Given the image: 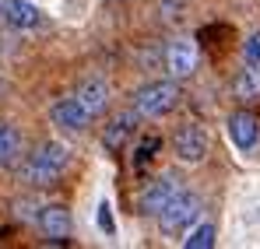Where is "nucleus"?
Wrapping results in <instances>:
<instances>
[{
    "label": "nucleus",
    "mask_w": 260,
    "mask_h": 249,
    "mask_svg": "<svg viewBox=\"0 0 260 249\" xmlns=\"http://www.w3.org/2000/svg\"><path fill=\"white\" fill-rule=\"evenodd\" d=\"M67 162H71V151H67L60 140H46V144H39V148L21 162L18 175H21V183H28V186H53V183L63 175Z\"/></svg>",
    "instance_id": "f257e3e1"
},
{
    "label": "nucleus",
    "mask_w": 260,
    "mask_h": 249,
    "mask_svg": "<svg viewBox=\"0 0 260 249\" xmlns=\"http://www.w3.org/2000/svg\"><path fill=\"white\" fill-rule=\"evenodd\" d=\"M176 102H179V88H176V81L144 84V88H137V95H134V109H137L141 120H158V116H166Z\"/></svg>",
    "instance_id": "f03ea898"
},
{
    "label": "nucleus",
    "mask_w": 260,
    "mask_h": 249,
    "mask_svg": "<svg viewBox=\"0 0 260 249\" xmlns=\"http://www.w3.org/2000/svg\"><path fill=\"white\" fill-rule=\"evenodd\" d=\"M197 214H201V197H197V193L179 190V193H176V197L158 210L155 218H158L162 235H179L186 225H193V221H197Z\"/></svg>",
    "instance_id": "7ed1b4c3"
},
{
    "label": "nucleus",
    "mask_w": 260,
    "mask_h": 249,
    "mask_svg": "<svg viewBox=\"0 0 260 249\" xmlns=\"http://www.w3.org/2000/svg\"><path fill=\"white\" fill-rule=\"evenodd\" d=\"M166 70L173 81H183L197 70V46L190 39H173L166 46Z\"/></svg>",
    "instance_id": "20e7f679"
},
{
    "label": "nucleus",
    "mask_w": 260,
    "mask_h": 249,
    "mask_svg": "<svg viewBox=\"0 0 260 249\" xmlns=\"http://www.w3.org/2000/svg\"><path fill=\"white\" fill-rule=\"evenodd\" d=\"M176 155H179V162H186V165L204 162V155H208V130L197 126V123H186L176 133Z\"/></svg>",
    "instance_id": "39448f33"
},
{
    "label": "nucleus",
    "mask_w": 260,
    "mask_h": 249,
    "mask_svg": "<svg viewBox=\"0 0 260 249\" xmlns=\"http://www.w3.org/2000/svg\"><path fill=\"white\" fill-rule=\"evenodd\" d=\"M0 21L11 25V28L28 32V28L43 25V11L36 4H28V0H0Z\"/></svg>",
    "instance_id": "423d86ee"
},
{
    "label": "nucleus",
    "mask_w": 260,
    "mask_h": 249,
    "mask_svg": "<svg viewBox=\"0 0 260 249\" xmlns=\"http://www.w3.org/2000/svg\"><path fill=\"white\" fill-rule=\"evenodd\" d=\"M49 120H53V126L67 130V133H81L91 116L85 113V105L78 98H60V102L49 105Z\"/></svg>",
    "instance_id": "0eeeda50"
},
{
    "label": "nucleus",
    "mask_w": 260,
    "mask_h": 249,
    "mask_svg": "<svg viewBox=\"0 0 260 249\" xmlns=\"http://www.w3.org/2000/svg\"><path fill=\"white\" fill-rule=\"evenodd\" d=\"M225 130H229V140H232L239 151H253V144H257V137H260V120L253 113L243 109V113H232V116H229Z\"/></svg>",
    "instance_id": "6e6552de"
},
{
    "label": "nucleus",
    "mask_w": 260,
    "mask_h": 249,
    "mask_svg": "<svg viewBox=\"0 0 260 249\" xmlns=\"http://www.w3.org/2000/svg\"><path fill=\"white\" fill-rule=\"evenodd\" d=\"M176 193H179V179H173V175H162V179L148 183L144 193H141V214H158Z\"/></svg>",
    "instance_id": "1a4fd4ad"
},
{
    "label": "nucleus",
    "mask_w": 260,
    "mask_h": 249,
    "mask_svg": "<svg viewBox=\"0 0 260 249\" xmlns=\"http://www.w3.org/2000/svg\"><path fill=\"white\" fill-rule=\"evenodd\" d=\"M39 228L49 242H63L71 235V210L63 204H49V207H39Z\"/></svg>",
    "instance_id": "9d476101"
},
{
    "label": "nucleus",
    "mask_w": 260,
    "mask_h": 249,
    "mask_svg": "<svg viewBox=\"0 0 260 249\" xmlns=\"http://www.w3.org/2000/svg\"><path fill=\"white\" fill-rule=\"evenodd\" d=\"M81 105H85V113L95 120V116H102L106 109H109V88H106V81L102 78H88V81H81V88H78V95H74Z\"/></svg>",
    "instance_id": "9b49d317"
},
{
    "label": "nucleus",
    "mask_w": 260,
    "mask_h": 249,
    "mask_svg": "<svg viewBox=\"0 0 260 249\" xmlns=\"http://www.w3.org/2000/svg\"><path fill=\"white\" fill-rule=\"evenodd\" d=\"M137 120H141V116H137V109H134V113H120V116H113L109 126L102 130V144H106L109 151H120V148L130 140V133H134Z\"/></svg>",
    "instance_id": "f8f14e48"
},
{
    "label": "nucleus",
    "mask_w": 260,
    "mask_h": 249,
    "mask_svg": "<svg viewBox=\"0 0 260 249\" xmlns=\"http://www.w3.org/2000/svg\"><path fill=\"white\" fill-rule=\"evenodd\" d=\"M18 158H21V133H18V126L0 120V168L18 165Z\"/></svg>",
    "instance_id": "ddd939ff"
},
{
    "label": "nucleus",
    "mask_w": 260,
    "mask_h": 249,
    "mask_svg": "<svg viewBox=\"0 0 260 249\" xmlns=\"http://www.w3.org/2000/svg\"><path fill=\"white\" fill-rule=\"evenodd\" d=\"M232 91L239 98H260V67L257 63H246L239 70V78L232 81Z\"/></svg>",
    "instance_id": "4468645a"
},
{
    "label": "nucleus",
    "mask_w": 260,
    "mask_h": 249,
    "mask_svg": "<svg viewBox=\"0 0 260 249\" xmlns=\"http://www.w3.org/2000/svg\"><path fill=\"white\" fill-rule=\"evenodd\" d=\"M183 246H186V249H211V246H215V225H201V228H193V235L183 239Z\"/></svg>",
    "instance_id": "2eb2a0df"
},
{
    "label": "nucleus",
    "mask_w": 260,
    "mask_h": 249,
    "mask_svg": "<svg viewBox=\"0 0 260 249\" xmlns=\"http://www.w3.org/2000/svg\"><path fill=\"white\" fill-rule=\"evenodd\" d=\"M99 228H102L106 235H113V232H116V225H113V207H109V200H102V204H99Z\"/></svg>",
    "instance_id": "dca6fc26"
},
{
    "label": "nucleus",
    "mask_w": 260,
    "mask_h": 249,
    "mask_svg": "<svg viewBox=\"0 0 260 249\" xmlns=\"http://www.w3.org/2000/svg\"><path fill=\"white\" fill-rule=\"evenodd\" d=\"M243 56H246V63H257V67H260V32L246 39V49H243Z\"/></svg>",
    "instance_id": "f3484780"
},
{
    "label": "nucleus",
    "mask_w": 260,
    "mask_h": 249,
    "mask_svg": "<svg viewBox=\"0 0 260 249\" xmlns=\"http://www.w3.org/2000/svg\"><path fill=\"white\" fill-rule=\"evenodd\" d=\"M151 151H158V137H151V140L141 144V151H137V165H141L144 158H151Z\"/></svg>",
    "instance_id": "a211bd4d"
},
{
    "label": "nucleus",
    "mask_w": 260,
    "mask_h": 249,
    "mask_svg": "<svg viewBox=\"0 0 260 249\" xmlns=\"http://www.w3.org/2000/svg\"><path fill=\"white\" fill-rule=\"evenodd\" d=\"M0 91H4V84H0Z\"/></svg>",
    "instance_id": "6ab92c4d"
},
{
    "label": "nucleus",
    "mask_w": 260,
    "mask_h": 249,
    "mask_svg": "<svg viewBox=\"0 0 260 249\" xmlns=\"http://www.w3.org/2000/svg\"><path fill=\"white\" fill-rule=\"evenodd\" d=\"M0 25H4V21H0Z\"/></svg>",
    "instance_id": "aec40b11"
}]
</instances>
